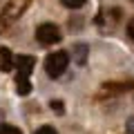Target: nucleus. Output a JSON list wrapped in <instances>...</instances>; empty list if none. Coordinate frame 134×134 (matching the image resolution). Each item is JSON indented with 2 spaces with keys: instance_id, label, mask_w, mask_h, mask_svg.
I'll return each instance as SVG.
<instances>
[{
  "instance_id": "nucleus-1",
  "label": "nucleus",
  "mask_w": 134,
  "mask_h": 134,
  "mask_svg": "<svg viewBox=\"0 0 134 134\" xmlns=\"http://www.w3.org/2000/svg\"><path fill=\"white\" fill-rule=\"evenodd\" d=\"M67 65H69L67 52H54V54H49V56L45 58V72H47L52 78L60 76V74L67 69Z\"/></svg>"
},
{
  "instance_id": "nucleus-2",
  "label": "nucleus",
  "mask_w": 134,
  "mask_h": 134,
  "mask_svg": "<svg viewBox=\"0 0 134 134\" xmlns=\"http://www.w3.org/2000/svg\"><path fill=\"white\" fill-rule=\"evenodd\" d=\"M36 40H38L40 45H54L60 40V29H58V25L54 23H43L38 25V29H36Z\"/></svg>"
},
{
  "instance_id": "nucleus-3",
  "label": "nucleus",
  "mask_w": 134,
  "mask_h": 134,
  "mask_svg": "<svg viewBox=\"0 0 134 134\" xmlns=\"http://www.w3.org/2000/svg\"><path fill=\"white\" fill-rule=\"evenodd\" d=\"M27 5H29V0H11L9 5L5 7V11H2V18L7 23H11L14 18H18L23 14V7H27Z\"/></svg>"
},
{
  "instance_id": "nucleus-4",
  "label": "nucleus",
  "mask_w": 134,
  "mask_h": 134,
  "mask_svg": "<svg viewBox=\"0 0 134 134\" xmlns=\"http://www.w3.org/2000/svg\"><path fill=\"white\" fill-rule=\"evenodd\" d=\"M16 67H18L20 76H29L31 69L36 67V58H34V56H18V58H16Z\"/></svg>"
},
{
  "instance_id": "nucleus-5",
  "label": "nucleus",
  "mask_w": 134,
  "mask_h": 134,
  "mask_svg": "<svg viewBox=\"0 0 134 134\" xmlns=\"http://www.w3.org/2000/svg\"><path fill=\"white\" fill-rule=\"evenodd\" d=\"M14 65H16L14 54H11L7 47H0V69H2V72H11Z\"/></svg>"
},
{
  "instance_id": "nucleus-6",
  "label": "nucleus",
  "mask_w": 134,
  "mask_h": 134,
  "mask_svg": "<svg viewBox=\"0 0 134 134\" xmlns=\"http://www.w3.org/2000/svg\"><path fill=\"white\" fill-rule=\"evenodd\" d=\"M16 90H18V94H29L31 92V83H29V76H16Z\"/></svg>"
},
{
  "instance_id": "nucleus-7",
  "label": "nucleus",
  "mask_w": 134,
  "mask_h": 134,
  "mask_svg": "<svg viewBox=\"0 0 134 134\" xmlns=\"http://www.w3.org/2000/svg\"><path fill=\"white\" fill-rule=\"evenodd\" d=\"M74 58H76L78 65H85V58H87V45L78 43L76 47H74Z\"/></svg>"
},
{
  "instance_id": "nucleus-8",
  "label": "nucleus",
  "mask_w": 134,
  "mask_h": 134,
  "mask_svg": "<svg viewBox=\"0 0 134 134\" xmlns=\"http://www.w3.org/2000/svg\"><path fill=\"white\" fill-rule=\"evenodd\" d=\"M65 7H69V9H78V7H83L87 2V0H60Z\"/></svg>"
},
{
  "instance_id": "nucleus-9",
  "label": "nucleus",
  "mask_w": 134,
  "mask_h": 134,
  "mask_svg": "<svg viewBox=\"0 0 134 134\" xmlns=\"http://www.w3.org/2000/svg\"><path fill=\"white\" fill-rule=\"evenodd\" d=\"M0 134H23V132L14 125H0Z\"/></svg>"
},
{
  "instance_id": "nucleus-10",
  "label": "nucleus",
  "mask_w": 134,
  "mask_h": 134,
  "mask_svg": "<svg viewBox=\"0 0 134 134\" xmlns=\"http://www.w3.org/2000/svg\"><path fill=\"white\" fill-rule=\"evenodd\" d=\"M34 134H58V132L52 127V125H43V127H38V130H36Z\"/></svg>"
},
{
  "instance_id": "nucleus-11",
  "label": "nucleus",
  "mask_w": 134,
  "mask_h": 134,
  "mask_svg": "<svg viewBox=\"0 0 134 134\" xmlns=\"http://www.w3.org/2000/svg\"><path fill=\"white\" fill-rule=\"evenodd\" d=\"M125 130H127V134H134V116H130L125 121Z\"/></svg>"
},
{
  "instance_id": "nucleus-12",
  "label": "nucleus",
  "mask_w": 134,
  "mask_h": 134,
  "mask_svg": "<svg viewBox=\"0 0 134 134\" xmlns=\"http://www.w3.org/2000/svg\"><path fill=\"white\" fill-rule=\"evenodd\" d=\"M127 34H130V38L134 40V18H132V20L127 23Z\"/></svg>"
}]
</instances>
